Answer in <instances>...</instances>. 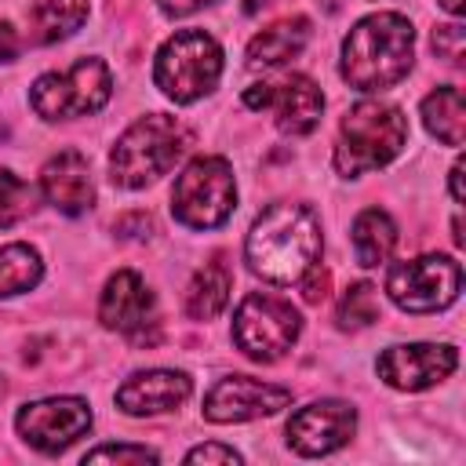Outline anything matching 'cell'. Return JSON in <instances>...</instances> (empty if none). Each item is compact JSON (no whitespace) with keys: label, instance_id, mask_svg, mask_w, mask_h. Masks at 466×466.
I'll list each match as a JSON object with an SVG mask.
<instances>
[{"label":"cell","instance_id":"16","mask_svg":"<svg viewBox=\"0 0 466 466\" xmlns=\"http://www.w3.org/2000/svg\"><path fill=\"white\" fill-rule=\"evenodd\" d=\"M40 189L44 200L62 215H84L95 204V182L91 164L80 149H62L40 167Z\"/></svg>","mask_w":466,"mask_h":466},{"label":"cell","instance_id":"13","mask_svg":"<svg viewBox=\"0 0 466 466\" xmlns=\"http://www.w3.org/2000/svg\"><path fill=\"white\" fill-rule=\"evenodd\" d=\"M379 379L393 390L419 393L437 382H444L459 368L455 346H437V342H408V346H390L379 357Z\"/></svg>","mask_w":466,"mask_h":466},{"label":"cell","instance_id":"37","mask_svg":"<svg viewBox=\"0 0 466 466\" xmlns=\"http://www.w3.org/2000/svg\"><path fill=\"white\" fill-rule=\"evenodd\" d=\"M0 397H4V379H0Z\"/></svg>","mask_w":466,"mask_h":466},{"label":"cell","instance_id":"28","mask_svg":"<svg viewBox=\"0 0 466 466\" xmlns=\"http://www.w3.org/2000/svg\"><path fill=\"white\" fill-rule=\"evenodd\" d=\"M299 284H302V299H306V302H324V299H328V269L309 266V269L299 277Z\"/></svg>","mask_w":466,"mask_h":466},{"label":"cell","instance_id":"31","mask_svg":"<svg viewBox=\"0 0 466 466\" xmlns=\"http://www.w3.org/2000/svg\"><path fill=\"white\" fill-rule=\"evenodd\" d=\"M208 4H215V0H157V7H160L164 15H171V18H182V15H193V11H200V7H208Z\"/></svg>","mask_w":466,"mask_h":466},{"label":"cell","instance_id":"22","mask_svg":"<svg viewBox=\"0 0 466 466\" xmlns=\"http://www.w3.org/2000/svg\"><path fill=\"white\" fill-rule=\"evenodd\" d=\"M422 124L430 135H437L444 146H462L466 135V106L462 91L455 84H441L422 98Z\"/></svg>","mask_w":466,"mask_h":466},{"label":"cell","instance_id":"3","mask_svg":"<svg viewBox=\"0 0 466 466\" xmlns=\"http://www.w3.org/2000/svg\"><path fill=\"white\" fill-rule=\"evenodd\" d=\"M189 149V127L167 113L138 116L109 153V178L124 189H142L171 171V164Z\"/></svg>","mask_w":466,"mask_h":466},{"label":"cell","instance_id":"21","mask_svg":"<svg viewBox=\"0 0 466 466\" xmlns=\"http://www.w3.org/2000/svg\"><path fill=\"white\" fill-rule=\"evenodd\" d=\"M350 244H353V255L364 269L371 266H382L390 258V251L397 248V226L386 211L379 208H368L353 218V233H350Z\"/></svg>","mask_w":466,"mask_h":466},{"label":"cell","instance_id":"4","mask_svg":"<svg viewBox=\"0 0 466 466\" xmlns=\"http://www.w3.org/2000/svg\"><path fill=\"white\" fill-rule=\"evenodd\" d=\"M408 142V116L390 102H357L346 109L339 142H335V171L342 178H357L390 164Z\"/></svg>","mask_w":466,"mask_h":466},{"label":"cell","instance_id":"2","mask_svg":"<svg viewBox=\"0 0 466 466\" xmlns=\"http://www.w3.org/2000/svg\"><path fill=\"white\" fill-rule=\"evenodd\" d=\"M415 58V29L397 11L360 18L342 40V76L357 91H386L400 84Z\"/></svg>","mask_w":466,"mask_h":466},{"label":"cell","instance_id":"20","mask_svg":"<svg viewBox=\"0 0 466 466\" xmlns=\"http://www.w3.org/2000/svg\"><path fill=\"white\" fill-rule=\"evenodd\" d=\"M25 18H29L33 44H58L84 25L87 0H33Z\"/></svg>","mask_w":466,"mask_h":466},{"label":"cell","instance_id":"23","mask_svg":"<svg viewBox=\"0 0 466 466\" xmlns=\"http://www.w3.org/2000/svg\"><path fill=\"white\" fill-rule=\"evenodd\" d=\"M40 273H44V262H40L36 248H29V244H4L0 248V299L36 288Z\"/></svg>","mask_w":466,"mask_h":466},{"label":"cell","instance_id":"32","mask_svg":"<svg viewBox=\"0 0 466 466\" xmlns=\"http://www.w3.org/2000/svg\"><path fill=\"white\" fill-rule=\"evenodd\" d=\"M18 47H22V40L11 29V22H0V62H11L18 55Z\"/></svg>","mask_w":466,"mask_h":466},{"label":"cell","instance_id":"1","mask_svg":"<svg viewBox=\"0 0 466 466\" xmlns=\"http://www.w3.org/2000/svg\"><path fill=\"white\" fill-rule=\"evenodd\" d=\"M248 266L273 284H299V277L317 266L320 222L306 204H269L244 244Z\"/></svg>","mask_w":466,"mask_h":466},{"label":"cell","instance_id":"27","mask_svg":"<svg viewBox=\"0 0 466 466\" xmlns=\"http://www.w3.org/2000/svg\"><path fill=\"white\" fill-rule=\"evenodd\" d=\"M433 51L448 62H459L462 58V25L451 22V25H437L433 29Z\"/></svg>","mask_w":466,"mask_h":466},{"label":"cell","instance_id":"15","mask_svg":"<svg viewBox=\"0 0 466 466\" xmlns=\"http://www.w3.org/2000/svg\"><path fill=\"white\" fill-rule=\"evenodd\" d=\"M357 430V411L346 400H313L288 419V448L299 455H331Z\"/></svg>","mask_w":466,"mask_h":466},{"label":"cell","instance_id":"7","mask_svg":"<svg viewBox=\"0 0 466 466\" xmlns=\"http://www.w3.org/2000/svg\"><path fill=\"white\" fill-rule=\"evenodd\" d=\"M113 95V76L102 58H76L66 73H44L29 87V106L44 120L98 113Z\"/></svg>","mask_w":466,"mask_h":466},{"label":"cell","instance_id":"17","mask_svg":"<svg viewBox=\"0 0 466 466\" xmlns=\"http://www.w3.org/2000/svg\"><path fill=\"white\" fill-rule=\"evenodd\" d=\"M189 393H193V382L186 371L153 368V371H135L116 390V408L124 415H164V411H175Z\"/></svg>","mask_w":466,"mask_h":466},{"label":"cell","instance_id":"24","mask_svg":"<svg viewBox=\"0 0 466 466\" xmlns=\"http://www.w3.org/2000/svg\"><path fill=\"white\" fill-rule=\"evenodd\" d=\"M335 320H339V328H346V331H360V328L375 324V320H379V295H375V288H371L368 280L350 284V288L342 291V299H339Z\"/></svg>","mask_w":466,"mask_h":466},{"label":"cell","instance_id":"10","mask_svg":"<svg viewBox=\"0 0 466 466\" xmlns=\"http://www.w3.org/2000/svg\"><path fill=\"white\" fill-rule=\"evenodd\" d=\"M98 320H102V328L127 335L135 346H157V339H160L153 295L135 269H116L106 280L102 302H98Z\"/></svg>","mask_w":466,"mask_h":466},{"label":"cell","instance_id":"19","mask_svg":"<svg viewBox=\"0 0 466 466\" xmlns=\"http://www.w3.org/2000/svg\"><path fill=\"white\" fill-rule=\"evenodd\" d=\"M229 288H233V273L222 262V255H215L189 280V288H186V313L193 320H215L226 309V302H229Z\"/></svg>","mask_w":466,"mask_h":466},{"label":"cell","instance_id":"34","mask_svg":"<svg viewBox=\"0 0 466 466\" xmlns=\"http://www.w3.org/2000/svg\"><path fill=\"white\" fill-rule=\"evenodd\" d=\"M273 0H244V15H258L262 7H269Z\"/></svg>","mask_w":466,"mask_h":466},{"label":"cell","instance_id":"36","mask_svg":"<svg viewBox=\"0 0 466 466\" xmlns=\"http://www.w3.org/2000/svg\"><path fill=\"white\" fill-rule=\"evenodd\" d=\"M4 135H7V131H4V124H0V138H4Z\"/></svg>","mask_w":466,"mask_h":466},{"label":"cell","instance_id":"14","mask_svg":"<svg viewBox=\"0 0 466 466\" xmlns=\"http://www.w3.org/2000/svg\"><path fill=\"white\" fill-rule=\"evenodd\" d=\"M291 404V390L251 379V375H226L204 397L208 422H248L258 415H273Z\"/></svg>","mask_w":466,"mask_h":466},{"label":"cell","instance_id":"29","mask_svg":"<svg viewBox=\"0 0 466 466\" xmlns=\"http://www.w3.org/2000/svg\"><path fill=\"white\" fill-rule=\"evenodd\" d=\"M186 462H240V451H233L226 444H200V448L186 451Z\"/></svg>","mask_w":466,"mask_h":466},{"label":"cell","instance_id":"26","mask_svg":"<svg viewBox=\"0 0 466 466\" xmlns=\"http://www.w3.org/2000/svg\"><path fill=\"white\" fill-rule=\"evenodd\" d=\"M84 462H157V451L138 444H102L84 455Z\"/></svg>","mask_w":466,"mask_h":466},{"label":"cell","instance_id":"35","mask_svg":"<svg viewBox=\"0 0 466 466\" xmlns=\"http://www.w3.org/2000/svg\"><path fill=\"white\" fill-rule=\"evenodd\" d=\"M441 7H444V11H451V15H462V7H466V4H462V0H441Z\"/></svg>","mask_w":466,"mask_h":466},{"label":"cell","instance_id":"33","mask_svg":"<svg viewBox=\"0 0 466 466\" xmlns=\"http://www.w3.org/2000/svg\"><path fill=\"white\" fill-rule=\"evenodd\" d=\"M451 197H455V204L466 200V193H462V164H459V160H455V167H451Z\"/></svg>","mask_w":466,"mask_h":466},{"label":"cell","instance_id":"9","mask_svg":"<svg viewBox=\"0 0 466 466\" xmlns=\"http://www.w3.org/2000/svg\"><path fill=\"white\" fill-rule=\"evenodd\" d=\"M386 291L408 313H433V309H444L459 299L462 266L448 255H419V258L390 266Z\"/></svg>","mask_w":466,"mask_h":466},{"label":"cell","instance_id":"25","mask_svg":"<svg viewBox=\"0 0 466 466\" xmlns=\"http://www.w3.org/2000/svg\"><path fill=\"white\" fill-rule=\"evenodd\" d=\"M33 208H36V189L25 178H18L15 171L0 167V229L29 218Z\"/></svg>","mask_w":466,"mask_h":466},{"label":"cell","instance_id":"30","mask_svg":"<svg viewBox=\"0 0 466 466\" xmlns=\"http://www.w3.org/2000/svg\"><path fill=\"white\" fill-rule=\"evenodd\" d=\"M149 229H153V222H149V215H146V211L124 215V218L116 222V233H120V237H149Z\"/></svg>","mask_w":466,"mask_h":466},{"label":"cell","instance_id":"6","mask_svg":"<svg viewBox=\"0 0 466 466\" xmlns=\"http://www.w3.org/2000/svg\"><path fill=\"white\" fill-rule=\"evenodd\" d=\"M237 208V178L222 157H197L171 189V215L189 229H215Z\"/></svg>","mask_w":466,"mask_h":466},{"label":"cell","instance_id":"5","mask_svg":"<svg viewBox=\"0 0 466 466\" xmlns=\"http://www.w3.org/2000/svg\"><path fill=\"white\" fill-rule=\"evenodd\" d=\"M222 76V47L204 29H178L157 51L153 80L175 102L204 98Z\"/></svg>","mask_w":466,"mask_h":466},{"label":"cell","instance_id":"11","mask_svg":"<svg viewBox=\"0 0 466 466\" xmlns=\"http://www.w3.org/2000/svg\"><path fill=\"white\" fill-rule=\"evenodd\" d=\"M15 426L29 448L55 455L91 430V408L80 397H47V400L25 404L15 415Z\"/></svg>","mask_w":466,"mask_h":466},{"label":"cell","instance_id":"12","mask_svg":"<svg viewBox=\"0 0 466 466\" xmlns=\"http://www.w3.org/2000/svg\"><path fill=\"white\" fill-rule=\"evenodd\" d=\"M244 102L251 109H269L284 135H309L324 113L320 87L302 73H291L277 84H251L244 91Z\"/></svg>","mask_w":466,"mask_h":466},{"label":"cell","instance_id":"18","mask_svg":"<svg viewBox=\"0 0 466 466\" xmlns=\"http://www.w3.org/2000/svg\"><path fill=\"white\" fill-rule=\"evenodd\" d=\"M306 44H309V18L288 15V18L266 25L262 33L251 36V44H248V66L251 69H277V66L299 58Z\"/></svg>","mask_w":466,"mask_h":466},{"label":"cell","instance_id":"8","mask_svg":"<svg viewBox=\"0 0 466 466\" xmlns=\"http://www.w3.org/2000/svg\"><path fill=\"white\" fill-rule=\"evenodd\" d=\"M302 331V317L299 309L280 299V295H266V291H251L233 317V342L244 357L273 364L280 360L295 339Z\"/></svg>","mask_w":466,"mask_h":466}]
</instances>
